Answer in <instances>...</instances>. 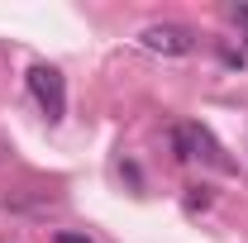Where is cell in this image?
I'll return each mask as SVG.
<instances>
[{
	"label": "cell",
	"instance_id": "2",
	"mask_svg": "<svg viewBox=\"0 0 248 243\" xmlns=\"http://www.w3.org/2000/svg\"><path fill=\"white\" fill-rule=\"evenodd\" d=\"M172 143H177V157H196V162H210L215 172H229L234 162L224 157V148H219L215 138L201 129V124H177L172 129Z\"/></svg>",
	"mask_w": 248,
	"mask_h": 243
},
{
	"label": "cell",
	"instance_id": "5",
	"mask_svg": "<svg viewBox=\"0 0 248 243\" xmlns=\"http://www.w3.org/2000/svg\"><path fill=\"white\" fill-rule=\"evenodd\" d=\"M58 243H91L86 234H58Z\"/></svg>",
	"mask_w": 248,
	"mask_h": 243
},
{
	"label": "cell",
	"instance_id": "3",
	"mask_svg": "<svg viewBox=\"0 0 248 243\" xmlns=\"http://www.w3.org/2000/svg\"><path fill=\"white\" fill-rule=\"evenodd\" d=\"M139 43L148 53H162V58H186L196 48V33L182 24H148V29H139Z\"/></svg>",
	"mask_w": 248,
	"mask_h": 243
},
{
	"label": "cell",
	"instance_id": "1",
	"mask_svg": "<svg viewBox=\"0 0 248 243\" xmlns=\"http://www.w3.org/2000/svg\"><path fill=\"white\" fill-rule=\"evenodd\" d=\"M29 91H33L38 110H43L48 120H62V115H67V81H62L58 67L33 62V67H29Z\"/></svg>",
	"mask_w": 248,
	"mask_h": 243
},
{
	"label": "cell",
	"instance_id": "4",
	"mask_svg": "<svg viewBox=\"0 0 248 243\" xmlns=\"http://www.w3.org/2000/svg\"><path fill=\"white\" fill-rule=\"evenodd\" d=\"M234 19H239V29L248 33V5H239V10H234Z\"/></svg>",
	"mask_w": 248,
	"mask_h": 243
}]
</instances>
